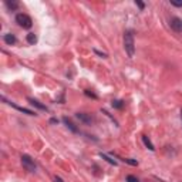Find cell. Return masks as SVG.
<instances>
[{
    "label": "cell",
    "instance_id": "cell-21",
    "mask_svg": "<svg viewBox=\"0 0 182 182\" xmlns=\"http://www.w3.org/2000/svg\"><path fill=\"white\" fill-rule=\"evenodd\" d=\"M50 122H51V124H57V122H58V120H56V118H51V120H50Z\"/></svg>",
    "mask_w": 182,
    "mask_h": 182
},
{
    "label": "cell",
    "instance_id": "cell-7",
    "mask_svg": "<svg viewBox=\"0 0 182 182\" xmlns=\"http://www.w3.org/2000/svg\"><path fill=\"white\" fill-rule=\"evenodd\" d=\"M29 101H30V104L32 106H34V107H37L38 110H43V111H48V108L46 106H43L42 102L40 101H37V100H34V98H29Z\"/></svg>",
    "mask_w": 182,
    "mask_h": 182
},
{
    "label": "cell",
    "instance_id": "cell-5",
    "mask_svg": "<svg viewBox=\"0 0 182 182\" xmlns=\"http://www.w3.org/2000/svg\"><path fill=\"white\" fill-rule=\"evenodd\" d=\"M76 117L80 120V121L86 122V124H91V121H93V118H91L88 114H86V112H77Z\"/></svg>",
    "mask_w": 182,
    "mask_h": 182
},
{
    "label": "cell",
    "instance_id": "cell-14",
    "mask_svg": "<svg viewBox=\"0 0 182 182\" xmlns=\"http://www.w3.org/2000/svg\"><path fill=\"white\" fill-rule=\"evenodd\" d=\"M122 106H124V102L121 101V100H115V101H112V107L114 108H122Z\"/></svg>",
    "mask_w": 182,
    "mask_h": 182
},
{
    "label": "cell",
    "instance_id": "cell-22",
    "mask_svg": "<svg viewBox=\"0 0 182 182\" xmlns=\"http://www.w3.org/2000/svg\"><path fill=\"white\" fill-rule=\"evenodd\" d=\"M56 182H64V181L60 178V176H56Z\"/></svg>",
    "mask_w": 182,
    "mask_h": 182
},
{
    "label": "cell",
    "instance_id": "cell-9",
    "mask_svg": "<svg viewBox=\"0 0 182 182\" xmlns=\"http://www.w3.org/2000/svg\"><path fill=\"white\" fill-rule=\"evenodd\" d=\"M142 142H144V144H145V147H147L150 151H155V147H154V145H152L151 140L147 137V135H142Z\"/></svg>",
    "mask_w": 182,
    "mask_h": 182
},
{
    "label": "cell",
    "instance_id": "cell-8",
    "mask_svg": "<svg viewBox=\"0 0 182 182\" xmlns=\"http://www.w3.org/2000/svg\"><path fill=\"white\" fill-rule=\"evenodd\" d=\"M9 106H12V107H14L16 110H19V111H22V112H24V114H29V115H36V112H33V111H30V110H27V108H23V107H19V106H16L14 102H7Z\"/></svg>",
    "mask_w": 182,
    "mask_h": 182
},
{
    "label": "cell",
    "instance_id": "cell-18",
    "mask_svg": "<svg viewBox=\"0 0 182 182\" xmlns=\"http://www.w3.org/2000/svg\"><path fill=\"white\" fill-rule=\"evenodd\" d=\"M124 162L130 164V165H138V162H137V161H134V160H130V158H127V160H124Z\"/></svg>",
    "mask_w": 182,
    "mask_h": 182
},
{
    "label": "cell",
    "instance_id": "cell-4",
    "mask_svg": "<svg viewBox=\"0 0 182 182\" xmlns=\"http://www.w3.org/2000/svg\"><path fill=\"white\" fill-rule=\"evenodd\" d=\"M170 26H171V29L175 30L176 33H181L182 32V19H179V17H172L170 22Z\"/></svg>",
    "mask_w": 182,
    "mask_h": 182
},
{
    "label": "cell",
    "instance_id": "cell-17",
    "mask_svg": "<svg viewBox=\"0 0 182 182\" xmlns=\"http://www.w3.org/2000/svg\"><path fill=\"white\" fill-rule=\"evenodd\" d=\"M127 182H138V179L134 175H128L127 176Z\"/></svg>",
    "mask_w": 182,
    "mask_h": 182
},
{
    "label": "cell",
    "instance_id": "cell-13",
    "mask_svg": "<svg viewBox=\"0 0 182 182\" xmlns=\"http://www.w3.org/2000/svg\"><path fill=\"white\" fill-rule=\"evenodd\" d=\"M100 157H101L102 158V160H106L107 161V162H110V164H111V165H117V161H114V160H111V158H110V157H107V155H106V154H100Z\"/></svg>",
    "mask_w": 182,
    "mask_h": 182
},
{
    "label": "cell",
    "instance_id": "cell-19",
    "mask_svg": "<svg viewBox=\"0 0 182 182\" xmlns=\"http://www.w3.org/2000/svg\"><path fill=\"white\" fill-rule=\"evenodd\" d=\"M135 4H137V6L140 7L141 10H142V9H144V7H145V4L142 3V2H140V0H135Z\"/></svg>",
    "mask_w": 182,
    "mask_h": 182
},
{
    "label": "cell",
    "instance_id": "cell-3",
    "mask_svg": "<svg viewBox=\"0 0 182 182\" xmlns=\"http://www.w3.org/2000/svg\"><path fill=\"white\" fill-rule=\"evenodd\" d=\"M22 164L26 168V171H29V172H34L36 171V164L29 155H22Z\"/></svg>",
    "mask_w": 182,
    "mask_h": 182
},
{
    "label": "cell",
    "instance_id": "cell-20",
    "mask_svg": "<svg viewBox=\"0 0 182 182\" xmlns=\"http://www.w3.org/2000/svg\"><path fill=\"white\" fill-rule=\"evenodd\" d=\"M94 53H96V54H98V56H101V57H107L106 53H101V51H98V50H94Z\"/></svg>",
    "mask_w": 182,
    "mask_h": 182
},
{
    "label": "cell",
    "instance_id": "cell-23",
    "mask_svg": "<svg viewBox=\"0 0 182 182\" xmlns=\"http://www.w3.org/2000/svg\"><path fill=\"white\" fill-rule=\"evenodd\" d=\"M181 114H182V111H181Z\"/></svg>",
    "mask_w": 182,
    "mask_h": 182
},
{
    "label": "cell",
    "instance_id": "cell-16",
    "mask_svg": "<svg viewBox=\"0 0 182 182\" xmlns=\"http://www.w3.org/2000/svg\"><path fill=\"white\" fill-rule=\"evenodd\" d=\"M84 94H86V96H88V97H91V98H97V96L93 93V91H91V90H86V91H84Z\"/></svg>",
    "mask_w": 182,
    "mask_h": 182
},
{
    "label": "cell",
    "instance_id": "cell-2",
    "mask_svg": "<svg viewBox=\"0 0 182 182\" xmlns=\"http://www.w3.org/2000/svg\"><path fill=\"white\" fill-rule=\"evenodd\" d=\"M16 23L20 26V27H23V29H30V27L33 26L32 19H30L27 14H24V13H19V14H17Z\"/></svg>",
    "mask_w": 182,
    "mask_h": 182
},
{
    "label": "cell",
    "instance_id": "cell-6",
    "mask_svg": "<svg viewBox=\"0 0 182 182\" xmlns=\"http://www.w3.org/2000/svg\"><path fill=\"white\" fill-rule=\"evenodd\" d=\"M4 43L6 44H9V46H13V44H16V42H17V38H16V36L14 34H12V33H7V34H4Z\"/></svg>",
    "mask_w": 182,
    "mask_h": 182
},
{
    "label": "cell",
    "instance_id": "cell-1",
    "mask_svg": "<svg viewBox=\"0 0 182 182\" xmlns=\"http://www.w3.org/2000/svg\"><path fill=\"white\" fill-rule=\"evenodd\" d=\"M124 48L127 51V54L130 58L134 57L135 54V43H134V34L131 30L124 33Z\"/></svg>",
    "mask_w": 182,
    "mask_h": 182
},
{
    "label": "cell",
    "instance_id": "cell-11",
    "mask_svg": "<svg viewBox=\"0 0 182 182\" xmlns=\"http://www.w3.org/2000/svg\"><path fill=\"white\" fill-rule=\"evenodd\" d=\"M6 6L9 7L10 10H16L17 7H19V2H10V0H6Z\"/></svg>",
    "mask_w": 182,
    "mask_h": 182
},
{
    "label": "cell",
    "instance_id": "cell-15",
    "mask_svg": "<svg viewBox=\"0 0 182 182\" xmlns=\"http://www.w3.org/2000/svg\"><path fill=\"white\" fill-rule=\"evenodd\" d=\"M171 4L175 7H182V0H171Z\"/></svg>",
    "mask_w": 182,
    "mask_h": 182
},
{
    "label": "cell",
    "instance_id": "cell-12",
    "mask_svg": "<svg viewBox=\"0 0 182 182\" xmlns=\"http://www.w3.org/2000/svg\"><path fill=\"white\" fill-rule=\"evenodd\" d=\"M63 121H64V124H66V125H67V127H68V128H70L71 131L77 132V128H76V127H74V124H73V122H71V121H70V120H68V118H67V117H64V118H63Z\"/></svg>",
    "mask_w": 182,
    "mask_h": 182
},
{
    "label": "cell",
    "instance_id": "cell-10",
    "mask_svg": "<svg viewBox=\"0 0 182 182\" xmlns=\"http://www.w3.org/2000/svg\"><path fill=\"white\" fill-rule=\"evenodd\" d=\"M26 40H27L29 44H34V43H37V36H36L34 33H29L27 37H26Z\"/></svg>",
    "mask_w": 182,
    "mask_h": 182
}]
</instances>
